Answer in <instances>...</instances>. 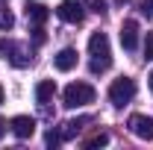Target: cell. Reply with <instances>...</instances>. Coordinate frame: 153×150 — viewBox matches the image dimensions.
Masks as SVG:
<instances>
[{
	"label": "cell",
	"mask_w": 153,
	"mask_h": 150,
	"mask_svg": "<svg viewBox=\"0 0 153 150\" xmlns=\"http://www.w3.org/2000/svg\"><path fill=\"white\" fill-rule=\"evenodd\" d=\"M141 12L144 15H153V0H141Z\"/></svg>",
	"instance_id": "obj_18"
},
{
	"label": "cell",
	"mask_w": 153,
	"mask_h": 150,
	"mask_svg": "<svg viewBox=\"0 0 153 150\" xmlns=\"http://www.w3.org/2000/svg\"><path fill=\"white\" fill-rule=\"evenodd\" d=\"M88 53H91V71L100 74V71H106L109 65H112V50H109V38L106 33H91L88 38Z\"/></svg>",
	"instance_id": "obj_1"
},
{
	"label": "cell",
	"mask_w": 153,
	"mask_h": 150,
	"mask_svg": "<svg viewBox=\"0 0 153 150\" xmlns=\"http://www.w3.org/2000/svg\"><path fill=\"white\" fill-rule=\"evenodd\" d=\"M15 27V15L9 9H0V30H12Z\"/></svg>",
	"instance_id": "obj_14"
},
{
	"label": "cell",
	"mask_w": 153,
	"mask_h": 150,
	"mask_svg": "<svg viewBox=\"0 0 153 150\" xmlns=\"http://www.w3.org/2000/svg\"><path fill=\"white\" fill-rule=\"evenodd\" d=\"M130 132L138 135V138H144V141H153V118H147V115H133L130 118Z\"/></svg>",
	"instance_id": "obj_5"
},
{
	"label": "cell",
	"mask_w": 153,
	"mask_h": 150,
	"mask_svg": "<svg viewBox=\"0 0 153 150\" xmlns=\"http://www.w3.org/2000/svg\"><path fill=\"white\" fill-rule=\"evenodd\" d=\"M91 12L103 15V12H106V0H91Z\"/></svg>",
	"instance_id": "obj_17"
},
{
	"label": "cell",
	"mask_w": 153,
	"mask_h": 150,
	"mask_svg": "<svg viewBox=\"0 0 153 150\" xmlns=\"http://www.w3.org/2000/svg\"><path fill=\"white\" fill-rule=\"evenodd\" d=\"M115 3H130V0H115Z\"/></svg>",
	"instance_id": "obj_22"
},
{
	"label": "cell",
	"mask_w": 153,
	"mask_h": 150,
	"mask_svg": "<svg viewBox=\"0 0 153 150\" xmlns=\"http://www.w3.org/2000/svg\"><path fill=\"white\" fill-rule=\"evenodd\" d=\"M147 82H150V91H153V74H150V76H147Z\"/></svg>",
	"instance_id": "obj_21"
},
{
	"label": "cell",
	"mask_w": 153,
	"mask_h": 150,
	"mask_svg": "<svg viewBox=\"0 0 153 150\" xmlns=\"http://www.w3.org/2000/svg\"><path fill=\"white\" fill-rule=\"evenodd\" d=\"M133 97H135V79H130V76H118L112 85H109V100H112V106H127Z\"/></svg>",
	"instance_id": "obj_4"
},
{
	"label": "cell",
	"mask_w": 153,
	"mask_h": 150,
	"mask_svg": "<svg viewBox=\"0 0 153 150\" xmlns=\"http://www.w3.org/2000/svg\"><path fill=\"white\" fill-rule=\"evenodd\" d=\"M53 65H56V71H62V74L74 71L76 68V50L74 47H62L56 56H53Z\"/></svg>",
	"instance_id": "obj_9"
},
{
	"label": "cell",
	"mask_w": 153,
	"mask_h": 150,
	"mask_svg": "<svg viewBox=\"0 0 153 150\" xmlns=\"http://www.w3.org/2000/svg\"><path fill=\"white\" fill-rule=\"evenodd\" d=\"M3 132H6V121L0 118V138H3Z\"/></svg>",
	"instance_id": "obj_20"
},
{
	"label": "cell",
	"mask_w": 153,
	"mask_h": 150,
	"mask_svg": "<svg viewBox=\"0 0 153 150\" xmlns=\"http://www.w3.org/2000/svg\"><path fill=\"white\" fill-rule=\"evenodd\" d=\"M24 12H27V21H30V24H36V27H41L44 21L50 18V9H47V6H41V3H27V6H24Z\"/></svg>",
	"instance_id": "obj_10"
},
{
	"label": "cell",
	"mask_w": 153,
	"mask_h": 150,
	"mask_svg": "<svg viewBox=\"0 0 153 150\" xmlns=\"http://www.w3.org/2000/svg\"><path fill=\"white\" fill-rule=\"evenodd\" d=\"M12 132L18 135V138H33V132H36V118H30V115H18V118H12Z\"/></svg>",
	"instance_id": "obj_8"
},
{
	"label": "cell",
	"mask_w": 153,
	"mask_h": 150,
	"mask_svg": "<svg viewBox=\"0 0 153 150\" xmlns=\"http://www.w3.org/2000/svg\"><path fill=\"white\" fill-rule=\"evenodd\" d=\"M56 15L65 24H79V21L85 18V12H82V6H79V0H65L62 6L56 9Z\"/></svg>",
	"instance_id": "obj_6"
},
{
	"label": "cell",
	"mask_w": 153,
	"mask_h": 150,
	"mask_svg": "<svg viewBox=\"0 0 153 150\" xmlns=\"http://www.w3.org/2000/svg\"><path fill=\"white\" fill-rule=\"evenodd\" d=\"M0 53H3L6 62H12L15 68H27V65L33 62L30 50H27L21 41H15V38H3V41H0Z\"/></svg>",
	"instance_id": "obj_3"
},
{
	"label": "cell",
	"mask_w": 153,
	"mask_h": 150,
	"mask_svg": "<svg viewBox=\"0 0 153 150\" xmlns=\"http://www.w3.org/2000/svg\"><path fill=\"white\" fill-rule=\"evenodd\" d=\"M53 94H56V82H53V79H41V82L36 85V100L41 103V106H44Z\"/></svg>",
	"instance_id": "obj_11"
},
{
	"label": "cell",
	"mask_w": 153,
	"mask_h": 150,
	"mask_svg": "<svg viewBox=\"0 0 153 150\" xmlns=\"http://www.w3.org/2000/svg\"><path fill=\"white\" fill-rule=\"evenodd\" d=\"M82 124H85V121H68V124H65V130H62V138H74L76 132L82 130Z\"/></svg>",
	"instance_id": "obj_13"
},
{
	"label": "cell",
	"mask_w": 153,
	"mask_h": 150,
	"mask_svg": "<svg viewBox=\"0 0 153 150\" xmlns=\"http://www.w3.org/2000/svg\"><path fill=\"white\" fill-rule=\"evenodd\" d=\"M44 141H47V147H56L59 141H62V132H56V130H50V132H47V138H44Z\"/></svg>",
	"instance_id": "obj_15"
},
{
	"label": "cell",
	"mask_w": 153,
	"mask_h": 150,
	"mask_svg": "<svg viewBox=\"0 0 153 150\" xmlns=\"http://www.w3.org/2000/svg\"><path fill=\"white\" fill-rule=\"evenodd\" d=\"M62 100H65L68 109L88 106V103H94V88H91L88 82H71V85L65 88V94H62Z\"/></svg>",
	"instance_id": "obj_2"
},
{
	"label": "cell",
	"mask_w": 153,
	"mask_h": 150,
	"mask_svg": "<svg viewBox=\"0 0 153 150\" xmlns=\"http://www.w3.org/2000/svg\"><path fill=\"white\" fill-rule=\"evenodd\" d=\"M33 38H36V44H44V30L36 27V36H33Z\"/></svg>",
	"instance_id": "obj_19"
},
{
	"label": "cell",
	"mask_w": 153,
	"mask_h": 150,
	"mask_svg": "<svg viewBox=\"0 0 153 150\" xmlns=\"http://www.w3.org/2000/svg\"><path fill=\"white\" fill-rule=\"evenodd\" d=\"M106 144H109V135H106V132H97V135H91V138L85 141V147H88V150H94V147H106Z\"/></svg>",
	"instance_id": "obj_12"
},
{
	"label": "cell",
	"mask_w": 153,
	"mask_h": 150,
	"mask_svg": "<svg viewBox=\"0 0 153 150\" xmlns=\"http://www.w3.org/2000/svg\"><path fill=\"white\" fill-rule=\"evenodd\" d=\"M144 59H153V33H147L144 38Z\"/></svg>",
	"instance_id": "obj_16"
},
{
	"label": "cell",
	"mask_w": 153,
	"mask_h": 150,
	"mask_svg": "<svg viewBox=\"0 0 153 150\" xmlns=\"http://www.w3.org/2000/svg\"><path fill=\"white\" fill-rule=\"evenodd\" d=\"M0 103H3V88H0Z\"/></svg>",
	"instance_id": "obj_23"
},
{
	"label": "cell",
	"mask_w": 153,
	"mask_h": 150,
	"mask_svg": "<svg viewBox=\"0 0 153 150\" xmlns=\"http://www.w3.org/2000/svg\"><path fill=\"white\" fill-rule=\"evenodd\" d=\"M121 47L124 50H135L138 47V24L135 21H124L121 24Z\"/></svg>",
	"instance_id": "obj_7"
}]
</instances>
